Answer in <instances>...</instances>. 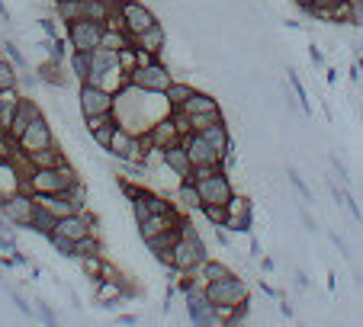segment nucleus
Instances as JSON below:
<instances>
[{
    "mask_svg": "<svg viewBox=\"0 0 363 327\" xmlns=\"http://www.w3.org/2000/svg\"><path fill=\"white\" fill-rule=\"evenodd\" d=\"M55 221H58V218L51 215L49 209H42V206H39V209H35V215H33V221H29V228H26V231H35V235L49 237L51 231H55Z\"/></svg>",
    "mask_w": 363,
    "mask_h": 327,
    "instance_id": "bb28decb",
    "label": "nucleus"
},
{
    "mask_svg": "<svg viewBox=\"0 0 363 327\" xmlns=\"http://www.w3.org/2000/svg\"><path fill=\"white\" fill-rule=\"evenodd\" d=\"M35 315H39V318H42L49 327H55V324H58V318H55V311H51L49 305L42 302V299H35Z\"/></svg>",
    "mask_w": 363,
    "mask_h": 327,
    "instance_id": "a19ab883",
    "label": "nucleus"
},
{
    "mask_svg": "<svg viewBox=\"0 0 363 327\" xmlns=\"http://www.w3.org/2000/svg\"><path fill=\"white\" fill-rule=\"evenodd\" d=\"M0 251H3V253H17V241L10 237V231H0Z\"/></svg>",
    "mask_w": 363,
    "mask_h": 327,
    "instance_id": "a18cd8bd",
    "label": "nucleus"
},
{
    "mask_svg": "<svg viewBox=\"0 0 363 327\" xmlns=\"http://www.w3.org/2000/svg\"><path fill=\"white\" fill-rule=\"evenodd\" d=\"M170 81H174V74H170V67L161 65V61L142 65V67H136V71L129 74V84L142 87V90H154V93H164L170 87Z\"/></svg>",
    "mask_w": 363,
    "mask_h": 327,
    "instance_id": "1a4fd4ad",
    "label": "nucleus"
},
{
    "mask_svg": "<svg viewBox=\"0 0 363 327\" xmlns=\"http://www.w3.org/2000/svg\"><path fill=\"white\" fill-rule=\"evenodd\" d=\"M129 42H132V35H129L126 29H103V35H100V45L103 49H110V51H119Z\"/></svg>",
    "mask_w": 363,
    "mask_h": 327,
    "instance_id": "c85d7f7f",
    "label": "nucleus"
},
{
    "mask_svg": "<svg viewBox=\"0 0 363 327\" xmlns=\"http://www.w3.org/2000/svg\"><path fill=\"white\" fill-rule=\"evenodd\" d=\"M0 58H3V49H0Z\"/></svg>",
    "mask_w": 363,
    "mask_h": 327,
    "instance_id": "4d7b16f0",
    "label": "nucleus"
},
{
    "mask_svg": "<svg viewBox=\"0 0 363 327\" xmlns=\"http://www.w3.org/2000/svg\"><path fill=\"white\" fill-rule=\"evenodd\" d=\"M0 283H3V276H0Z\"/></svg>",
    "mask_w": 363,
    "mask_h": 327,
    "instance_id": "13d9d810",
    "label": "nucleus"
},
{
    "mask_svg": "<svg viewBox=\"0 0 363 327\" xmlns=\"http://www.w3.org/2000/svg\"><path fill=\"white\" fill-rule=\"evenodd\" d=\"M177 209H186V212H200V190H196V183L186 176V180H177V202H174Z\"/></svg>",
    "mask_w": 363,
    "mask_h": 327,
    "instance_id": "412c9836",
    "label": "nucleus"
},
{
    "mask_svg": "<svg viewBox=\"0 0 363 327\" xmlns=\"http://www.w3.org/2000/svg\"><path fill=\"white\" fill-rule=\"evenodd\" d=\"M148 138H152L154 151H164V148H170V144L184 142V135H180V128H177V122H174L170 112H168V116H161L158 122L148 128Z\"/></svg>",
    "mask_w": 363,
    "mask_h": 327,
    "instance_id": "f8f14e48",
    "label": "nucleus"
},
{
    "mask_svg": "<svg viewBox=\"0 0 363 327\" xmlns=\"http://www.w3.org/2000/svg\"><path fill=\"white\" fill-rule=\"evenodd\" d=\"M19 100H23V93L19 87H3L0 90V132H7L10 122H13V112H17Z\"/></svg>",
    "mask_w": 363,
    "mask_h": 327,
    "instance_id": "6ab92c4d",
    "label": "nucleus"
},
{
    "mask_svg": "<svg viewBox=\"0 0 363 327\" xmlns=\"http://www.w3.org/2000/svg\"><path fill=\"white\" fill-rule=\"evenodd\" d=\"M184 144H186V154H190V160H193V167H196V164H222V158L212 151V144L206 142L200 132H190L184 138Z\"/></svg>",
    "mask_w": 363,
    "mask_h": 327,
    "instance_id": "f3484780",
    "label": "nucleus"
},
{
    "mask_svg": "<svg viewBox=\"0 0 363 327\" xmlns=\"http://www.w3.org/2000/svg\"><path fill=\"white\" fill-rule=\"evenodd\" d=\"M3 292H7V295H10V299H13V305H17V308H19V311H23L26 318H33V305L26 302V299H23V295H19V292H17V289H10V285H3Z\"/></svg>",
    "mask_w": 363,
    "mask_h": 327,
    "instance_id": "ea45409f",
    "label": "nucleus"
},
{
    "mask_svg": "<svg viewBox=\"0 0 363 327\" xmlns=\"http://www.w3.org/2000/svg\"><path fill=\"white\" fill-rule=\"evenodd\" d=\"M65 33H68L71 51H97L100 49V35H103V23L97 19H68L65 23Z\"/></svg>",
    "mask_w": 363,
    "mask_h": 327,
    "instance_id": "20e7f679",
    "label": "nucleus"
},
{
    "mask_svg": "<svg viewBox=\"0 0 363 327\" xmlns=\"http://www.w3.org/2000/svg\"><path fill=\"white\" fill-rule=\"evenodd\" d=\"M196 190H200V202L203 206H225L232 199V193H235V186H232L225 170H216V174L196 180Z\"/></svg>",
    "mask_w": 363,
    "mask_h": 327,
    "instance_id": "6e6552de",
    "label": "nucleus"
},
{
    "mask_svg": "<svg viewBox=\"0 0 363 327\" xmlns=\"http://www.w3.org/2000/svg\"><path fill=\"white\" fill-rule=\"evenodd\" d=\"M49 144H55L51 126L45 122V116H35L33 122H29V128L19 135V148H23L26 154H33V151H39V148H49Z\"/></svg>",
    "mask_w": 363,
    "mask_h": 327,
    "instance_id": "9d476101",
    "label": "nucleus"
},
{
    "mask_svg": "<svg viewBox=\"0 0 363 327\" xmlns=\"http://www.w3.org/2000/svg\"><path fill=\"white\" fill-rule=\"evenodd\" d=\"M90 67H93V51H71V74H74L81 84L87 81Z\"/></svg>",
    "mask_w": 363,
    "mask_h": 327,
    "instance_id": "cd10ccee",
    "label": "nucleus"
},
{
    "mask_svg": "<svg viewBox=\"0 0 363 327\" xmlns=\"http://www.w3.org/2000/svg\"><path fill=\"white\" fill-rule=\"evenodd\" d=\"M35 209H39V202H35L33 193H26V190H17V193H10L7 202L0 206V215L7 218L13 228H29L33 221Z\"/></svg>",
    "mask_w": 363,
    "mask_h": 327,
    "instance_id": "423d86ee",
    "label": "nucleus"
},
{
    "mask_svg": "<svg viewBox=\"0 0 363 327\" xmlns=\"http://www.w3.org/2000/svg\"><path fill=\"white\" fill-rule=\"evenodd\" d=\"M49 244L61 253V257H65V260H74V257H77V253H74V241H71V237L55 235V231H51V235H49Z\"/></svg>",
    "mask_w": 363,
    "mask_h": 327,
    "instance_id": "c9c22d12",
    "label": "nucleus"
},
{
    "mask_svg": "<svg viewBox=\"0 0 363 327\" xmlns=\"http://www.w3.org/2000/svg\"><path fill=\"white\" fill-rule=\"evenodd\" d=\"M287 81L293 87V97L299 100V109H302V116H312V103H309V90H305L302 77L296 74V67H287Z\"/></svg>",
    "mask_w": 363,
    "mask_h": 327,
    "instance_id": "393cba45",
    "label": "nucleus"
},
{
    "mask_svg": "<svg viewBox=\"0 0 363 327\" xmlns=\"http://www.w3.org/2000/svg\"><path fill=\"white\" fill-rule=\"evenodd\" d=\"M42 51L49 55L51 61H61V65H65V58H68V51H65V39H61V35H45Z\"/></svg>",
    "mask_w": 363,
    "mask_h": 327,
    "instance_id": "7c9ffc66",
    "label": "nucleus"
},
{
    "mask_svg": "<svg viewBox=\"0 0 363 327\" xmlns=\"http://www.w3.org/2000/svg\"><path fill=\"white\" fill-rule=\"evenodd\" d=\"M17 84H19V71L7 58H0V90L3 87H17Z\"/></svg>",
    "mask_w": 363,
    "mask_h": 327,
    "instance_id": "4c0bfd02",
    "label": "nucleus"
},
{
    "mask_svg": "<svg viewBox=\"0 0 363 327\" xmlns=\"http://www.w3.org/2000/svg\"><path fill=\"white\" fill-rule=\"evenodd\" d=\"M309 58H312V65L318 67V71H325V55H321L318 45H309Z\"/></svg>",
    "mask_w": 363,
    "mask_h": 327,
    "instance_id": "49530a36",
    "label": "nucleus"
},
{
    "mask_svg": "<svg viewBox=\"0 0 363 327\" xmlns=\"http://www.w3.org/2000/svg\"><path fill=\"white\" fill-rule=\"evenodd\" d=\"M273 267H277V263H273L271 257H264V260H261V269H264V273H273Z\"/></svg>",
    "mask_w": 363,
    "mask_h": 327,
    "instance_id": "603ef678",
    "label": "nucleus"
},
{
    "mask_svg": "<svg viewBox=\"0 0 363 327\" xmlns=\"http://www.w3.org/2000/svg\"><path fill=\"white\" fill-rule=\"evenodd\" d=\"M3 160H7V158H3V154H0V164H3Z\"/></svg>",
    "mask_w": 363,
    "mask_h": 327,
    "instance_id": "6e6d98bb",
    "label": "nucleus"
},
{
    "mask_svg": "<svg viewBox=\"0 0 363 327\" xmlns=\"http://www.w3.org/2000/svg\"><path fill=\"white\" fill-rule=\"evenodd\" d=\"M74 253L77 257H87V253H103V244L97 235H84V237H77L74 241ZM74 257V260H77Z\"/></svg>",
    "mask_w": 363,
    "mask_h": 327,
    "instance_id": "473e14b6",
    "label": "nucleus"
},
{
    "mask_svg": "<svg viewBox=\"0 0 363 327\" xmlns=\"http://www.w3.org/2000/svg\"><path fill=\"white\" fill-rule=\"evenodd\" d=\"M35 74H39V81H42V84H51V87H65V84H68V74L61 71V61L45 58L42 65L35 67Z\"/></svg>",
    "mask_w": 363,
    "mask_h": 327,
    "instance_id": "5701e85b",
    "label": "nucleus"
},
{
    "mask_svg": "<svg viewBox=\"0 0 363 327\" xmlns=\"http://www.w3.org/2000/svg\"><path fill=\"white\" fill-rule=\"evenodd\" d=\"M132 42H136L138 49L152 51V55H161V51H164V45H168V35H164V29H161V23H154L152 29H145V33L132 35Z\"/></svg>",
    "mask_w": 363,
    "mask_h": 327,
    "instance_id": "aec40b11",
    "label": "nucleus"
},
{
    "mask_svg": "<svg viewBox=\"0 0 363 327\" xmlns=\"http://www.w3.org/2000/svg\"><path fill=\"white\" fill-rule=\"evenodd\" d=\"M177 237H180V225L170 228V231H161V235H154V237L145 241L154 260H161L168 269H174V244H177Z\"/></svg>",
    "mask_w": 363,
    "mask_h": 327,
    "instance_id": "ddd939ff",
    "label": "nucleus"
},
{
    "mask_svg": "<svg viewBox=\"0 0 363 327\" xmlns=\"http://www.w3.org/2000/svg\"><path fill=\"white\" fill-rule=\"evenodd\" d=\"M161 160H164V167L177 176V180H186V176L193 174V160H190V154H186V144L184 142L164 148V151H161Z\"/></svg>",
    "mask_w": 363,
    "mask_h": 327,
    "instance_id": "2eb2a0df",
    "label": "nucleus"
},
{
    "mask_svg": "<svg viewBox=\"0 0 363 327\" xmlns=\"http://www.w3.org/2000/svg\"><path fill=\"white\" fill-rule=\"evenodd\" d=\"M29 160H33L35 167H61V164H68V158H65V151H61L58 144L39 148V151L29 154Z\"/></svg>",
    "mask_w": 363,
    "mask_h": 327,
    "instance_id": "b1692460",
    "label": "nucleus"
},
{
    "mask_svg": "<svg viewBox=\"0 0 363 327\" xmlns=\"http://www.w3.org/2000/svg\"><path fill=\"white\" fill-rule=\"evenodd\" d=\"M200 212H203V218L209 221L212 228H216V225H225V215H228L225 206H200Z\"/></svg>",
    "mask_w": 363,
    "mask_h": 327,
    "instance_id": "58836bf2",
    "label": "nucleus"
},
{
    "mask_svg": "<svg viewBox=\"0 0 363 327\" xmlns=\"http://www.w3.org/2000/svg\"><path fill=\"white\" fill-rule=\"evenodd\" d=\"M228 273H232V269H228L222 260H206L203 267H200V279H203V283H212V279H222V276H228Z\"/></svg>",
    "mask_w": 363,
    "mask_h": 327,
    "instance_id": "72a5a7b5",
    "label": "nucleus"
},
{
    "mask_svg": "<svg viewBox=\"0 0 363 327\" xmlns=\"http://www.w3.org/2000/svg\"><path fill=\"white\" fill-rule=\"evenodd\" d=\"M119 67H122L126 74H132V71L138 67V55H136V45H132V42L119 49Z\"/></svg>",
    "mask_w": 363,
    "mask_h": 327,
    "instance_id": "e433bc0d",
    "label": "nucleus"
},
{
    "mask_svg": "<svg viewBox=\"0 0 363 327\" xmlns=\"http://www.w3.org/2000/svg\"><path fill=\"white\" fill-rule=\"evenodd\" d=\"M287 176H289V183H293V190L299 193V199H302L305 206H309V202H312V190H309V183L302 180V174H299L296 167H289V170H287Z\"/></svg>",
    "mask_w": 363,
    "mask_h": 327,
    "instance_id": "f704fd0d",
    "label": "nucleus"
},
{
    "mask_svg": "<svg viewBox=\"0 0 363 327\" xmlns=\"http://www.w3.org/2000/svg\"><path fill=\"white\" fill-rule=\"evenodd\" d=\"M206 299L212 305H241V302H251V285L245 283L241 276L228 273L222 279H212L206 283Z\"/></svg>",
    "mask_w": 363,
    "mask_h": 327,
    "instance_id": "7ed1b4c3",
    "label": "nucleus"
},
{
    "mask_svg": "<svg viewBox=\"0 0 363 327\" xmlns=\"http://www.w3.org/2000/svg\"><path fill=\"white\" fill-rule=\"evenodd\" d=\"M196 93V87H190V84H184V81H170V87L164 90V97H168V103H170V109H180L190 97Z\"/></svg>",
    "mask_w": 363,
    "mask_h": 327,
    "instance_id": "a878e982",
    "label": "nucleus"
},
{
    "mask_svg": "<svg viewBox=\"0 0 363 327\" xmlns=\"http://www.w3.org/2000/svg\"><path fill=\"white\" fill-rule=\"evenodd\" d=\"M81 269H84V276H90V283L100 279V269H103V253H87V257H77Z\"/></svg>",
    "mask_w": 363,
    "mask_h": 327,
    "instance_id": "2f4dec72",
    "label": "nucleus"
},
{
    "mask_svg": "<svg viewBox=\"0 0 363 327\" xmlns=\"http://www.w3.org/2000/svg\"><path fill=\"white\" fill-rule=\"evenodd\" d=\"M77 106H81L84 119L100 116V112H116V93L103 90V87H97V84H81V90H77Z\"/></svg>",
    "mask_w": 363,
    "mask_h": 327,
    "instance_id": "0eeeda50",
    "label": "nucleus"
},
{
    "mask_svg": "<svg viewBox=\"0 0 363 327\" xmlns=\"http://www.w3.org/2000/svg\"><path fill=\"white\" fill-rule=\"evenodd\" d=\"M35 116H42V109L35 106V103L29 100V97H23V100H19V106H17V112H13V122H10L7 135L19 142V135H23L26 128H29V122H33Z\"/></svg>",
    "mask_w": 363,
    "mask_h": 327,
    "instance_id": "a211bd4d",
    "label": "nucleus"
},
{
    "mask_svg": "<svg viewBox=\"0 0 363 327\" xmlns=\"http://www.w3.org/2000/svg\"><path fill=\"white\" fill-rule=\"evenodd\" d=\"M225 228L232 235H251L254 231V199L241 193H232V199L225 202Z\"/></svg>",
    "mask_w": 363,
    "mask_h": 327,
    "instance_id": "39448f33",
    "label": "nucleus"
},
{
    "mask_svg": "<svg viewBox=\"0 0 363 327\" xmlns=\"http://www.w3.org/2000/svg\"><path fill=\"white\" fill-rule=\"evenodd\" d=\"M350 26H363V3H350Z\"/></svg>",
    "mask_w": 363,
    "mask_h": 327,
    "instance_id": "09e8293b",
    "label": "nucleus"
},
{
    "mask_svg": "<svg viewBox=\"0 0 363 327\" xmlns=\"http://www.w3.org/2000/svg\"><path fill=\"white\" fill-rule=\"evenodd\" d=\"M209 260V251H206V241L200 237L193 221H180V237L174 244V269L170 273H200V267Z\"/></svg>",
    "mask_w": 363,
    "mask_h": 327,
    "instance_id": "f257e3e1",
    "label": "nucleus"
},
{
    "mask_svg": "<svg viewBox=\"0 0 363 327\" xmlns=\"http://www.w3.org/2000/svg\"><path fill=\"white\" fill-rule=\"evenodd\" d=\"M84 126H87V135L97 142V148H106L119 126V119H116V112H100V116H87Z\"/></svg>",
    "mask_w": 363,
    "mask_h": 327,
    "instance_id": "4468645a",
    "label": "nucleus"
},
{
    "mask_svg": "<svg viewBox=\"0 0 363 327\" xmlns=\"http://www.w3.org/2000/svg\"><path fill=\"white\" fill-rule=\"evenodd\" d=\"M39 26H42L45 35H58V26H55V17H42L39 19Z\"/></svg>",
    "mask_w": 363,
    "mask_h": 327,
    "instance_id": "de8ad7c7",
    "label": "nucleus"
},
{
    "mask_svg": "<svg viewBox=\"0 0 363 327\" xmlns=\"http://www.w3.org/2000/svg\"><path fill=\"white\" fill-rule=\"evenodd\" d=\"M251 257H261V241L251 235Z\"/></svg>",
    "mask_w": 363,
    "mask_h": 327,
    "instance_id": "3c124183",
    "label": "nucleus"
},
{
    "mask_svg": "<svg viewBox=\"0 0 363 327\" xmlns=\"http://www.w3.org/2000/svg\"><path fill=\"white\" fill-rule=\"evenodd\" d=\"M331 244L341 251V257H344V260H354V257H350V247H347V241L341 235H334V231H331Z\"/></svg>",
    "mask_w": 363,
    "mask_h": 327,
    "instance_id": "37998d69",
    "label": "nucleus"
},
{
    "mask_svg": "<svg viewBox=\"0 0 363 327\" xmlns=\"http://www.w3.org/2000/svg\"><path fill=\"white\" fill-rule=\"evenodd\" d=\"M296 285H299V289H309V279H305L302 269H296Z\"/></svg>",
    "mask_w": 363,
    "mask_h": 327,
    "instance_id": "8fccbe9b",
    "label": "nucleus"
},
{
    "mask_svg": "<svg viewBox=\"0 0 363 327\" xmlns=\"http://www.w3.org/2000/svg\"><path fill=\"white\" fill-rule=\"evenodd\" d=\"M299 218H302V225H305V231H318V225H315V218H312V212L305 209V206H299Z\"/></svg>",
    "mask_w": 363,
    "mask_h": 327,
    "instance_id": "c03bdc74",
    "label": "nucleus"
},
{
    "mask_svg": "<svg viewBox=\"0 0 363 327\" xmlns=\"http://www.w3.org/2000/svg\"><path fill=\"white\" fill-rule=\"evenodd\" d=\"M77 180L81 176H77V170L71 164H61V167H35L23 180V190L26 193H65Z\"/></svg>",
    "mask_w": 363,
    "mask_h": 327,
    "instance_id": "f03ea898",
    "label": "nucleus"
},
{
    "mask_svg": "<svg viewBox=\"0 0 363 327\" xmlns=\"http://www.w3.org/2000/svg\"><path fill=\"white\" fill-rule=\"evenodd\" d=\"M0 49H3V58H7L10 65L17 67V71H29V61H26L23 49H19L17 42H10V39H3V42H0Z\"/></svg>",
    "mask_w": 363,
    "mask_h": 327,
    "instance_id": "c756f323",
    "label": "nucleus"
},
{
    "mask_svg": "<svg viewBox=\"0 0 363 327\" xmlns=\"http://www.w3.org/2000/svg\"><path fill=\"white\" fill-rule=\"evenodd\" d=\"M328 164H331V170L338 174V180H341V183H344V186H350V174H347V167H344V164H341V158H334V154H331V158H328Z\"/></svg>",
    "mask_w": 363,
    "mask_h": 327,
    "instance_id": "79ce46f5",
    "label": "nucleus"
},
{
    "mask_svg": "<svg viewBox=\"0 0 363 327\" xmlns=\"http://www.w3.org/2000/svg\"><path fill=\"white\" fill-rule=\"evenodd\" d=\"M0 19H3V23H10V10H7V3H3V0H0Z\"/></svg>",
    "mask_w": 363,
    "mask_h": 327,
    "instance_id": "864d4df0",
    "label": "nucleus"
},
{
    "mask_svg": "<svg viewBox=\"0 0 363 327\" xmlns=\"http://www.w3.org/2000/svg\"><path fill=\"white\" fill-rule=\"evenodd\" d=\"M180 112H184V116H196V112H222V106H219V100H216V97L196 90L193 97H190V100L180 106Z\"/></svg>",
    "mask_w": 363,
    "mask_h": 327,
    "instance_id": "4be33fe9",
    "label": "nucleus"
},
{
    "mask_svg": "<svg viewBox=\"0 0 363 327\" xmlns=\"http://www.w3.org/2000/svg\"><path fill=\"white\" fill-rule=\"evenodd\" d=\"M350 3H363V0H350Z\"/></svg>",
    "mask_w": 363,
    "mask_h": 327,
    "instance_id": "5fc2aeb1",
    "label": "nucleus"
},
{
    "mask_svg": "<svg viewBox=\"0 0 363 327\" xmlns=\"http://www.w3.org/2000/svg\"><path fill=\"white\" fill-rule=\"evenodd\" d=\"M184 218H180V212L174 209V212H154V215H148V218H142L138 221V235L148 241V237H154V235H161V231H170V228H177Z\"/></svg>",
    "mask_w": 363,
    "mask_h": 327,
    "instance_id": "dca6fc26",
    "label": "nucleus"
},
{
    "mask_svg": "<svg viewBox=\"0 0 363 327\" xmlns=\"http://www.w3.org/2000/svg\"><path fill=\"white\" fill-rule=\"evenodd\" d=\"M122 19H126L129 35H138V33H145V29H152V26L158 23V17H154L145 3H138V0H122Z\"/></svg>",
    "mask_w": 363,
    "mask_h": 327,
    "instance_id": "9b49d317",
    "label": "nucleus"
}]
</instances>
